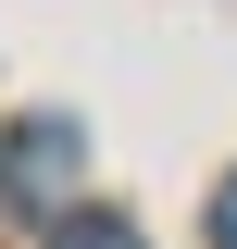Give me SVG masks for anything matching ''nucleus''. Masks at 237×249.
<instances>
[{"instance_id":"nucleus-1","label":"nucleus","mask_w":237,"mask_h":249,"mask_svg":"<svg viewBox=\"0 0 237 249\" xmlns=\"http://www.w3.org/2000/svg\"><path fill=\"white\" fill-rule=\"evenodd\" d=\"M75 162H88V137H75V124H50V112H38L25 137H13V187H25V199H50V187H75Z\"/></svg>"},{"instance_id":"nucleus-2","label":"nucleus","mask_w":237,"mask_h":249,"mask_svg":"<svg viewBox=\"0 0 237 249\" xmlns=\"http://www.w3.org/2000/svg\"><path fill=\"white\" fill-rule=\"evenodd\" d=\"M50 249H150V237H138L125 212H62V224H50Z\"/></svg>"},{"instance_id":"nucleus-3","label":"nucleus","mask_w":237,"mask_h":249,"mask_svg":"<svg viewBox=\"0 0 237 249\" xmlns=\"http://www.w3.org/2000/svg\"><path fill=\"white\" fill-rule=\"evenodd\" d=\"M212 249H237V175L212 187Z\"/></svg>"}]
</instances>
